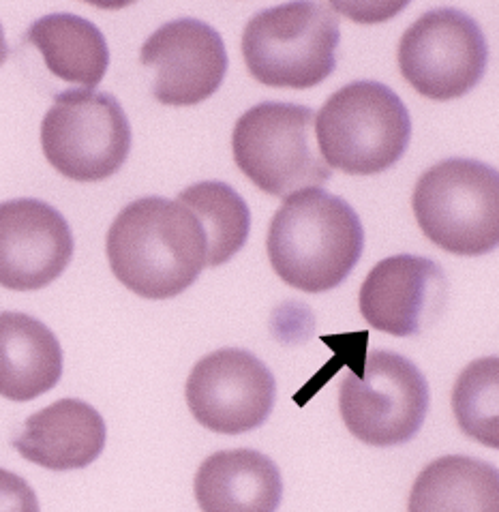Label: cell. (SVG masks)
<instances>
[{
  "label": "cell",
  "mask_w": 499,
  "mask_h": 512,
  "mask_svg": "<svg viewBox=\"0 0 499 512\" xmlns=\"http://www.w3.org/2000/svg\"><path fill=\"white\" fill-rule=\"evenodd\" d=\"M108 262L127 290L148 300L189 290L206 268L202 223L183 204L148 195L120 210L108 232Z\"/></svg>",
  "instance_id": "cell-1"
},
{
  "label": "cell",
  "mask_w": 499,
  "mask_h": 512,
  "mask_svg": "<svg viewBox=\"0 0 499 512\" xmlns=\"http://www.w3.org/2000/svg\"><path fill=\"white\" fill-rule=\"evenodd\" d=\"M270 266L294 290H335L356 268L365 249V228L352 204L326 189H305L285 198L270 221Z\"/></svg>",
  "instance_id": "cell-2"
},
{
  "label": "cell",
  "mask_w": 499,
  "mask_h": 512,
  "mask_svg": "<svg viewBox=\"0 0 499 512\" xmlns=\"http://www.w3.org/2000/svg\"><path fill=\"white\" fill-rule=\"evenodd\" d=\"M315 138L330 170L373 176L401 161L412 140V118L386 84L352 82L315 114Z\"/></svg>",
  "instance_id": "cell-3"
},
{
  "label": "cell",
  "mask_w": 499,
  "mask_h": 512,
  "mask_svg": "<svg viewBox=\"0 0 499 512\" xmlns=\"http://www.w3.org/2000/svg\"><path fill=\"white\" fill-rule=\"evenodd\" d=\"M238 170L275 198L326 185L332 170L315 138V112L307 105L264 101L238 118L232 135Z\"/></svg>",
  "instance_id": "cell-4"
},
{
  "label": "cell",
  "mask_w": 499,
  "mask_h": 512,
  "mask_svg": "<svg viewBox=\"0 0 499 512\" xmlns=\"http://www.w3.org/2000/svg\"><path fill=\"white\" fill-rule=\"evenodd\" d=\"M339 41V15L330 5L285 3L245 26L243 56L260 84L307 90L337 69Z\"/></svg>",
  "instance_id": "cell-5"
},
{
  "label": "cell",
  "mask_w": 499,
  "mask_h": 512,
  "mask_svg": "<svg viewBox=\"0 0 499 512\" xmlns=\"http://www.w3.org/2000/svg\"><path fill=\"white\" fill-rule=\"evenodd\" d=\"M416 221L431 243L485 255L499 243V174L476 159H446L420 176L412 195Z\"/></svg>",
  "instance_id": "cell-6"
},
{
  "label": "cell",
  "mask_w": 499,
  "mask_h": 512,
  "mask_svg": "<svg viewBox=\"0 0 499 512\" xmlns=\"http://www.w3.org/2000/svg\"><path fill=\"white\" fill-rule=\"evenodd\" d=\"M429 384L422 371L397 352L373 350L360 371L345 375L339 410L345 427L369 446H401L414 440L429 412Z\"/></svg>",
  "instance_id": "cell-7"
},
{
  "label": "cell",
  "mask_w": 499,
  "mask_h": 512,
  "mask_svg": "<svg viewBox=\"0 0 499 512\" xmlns=\"http://www.w3.org/2000/svg\"><path fill=\"white\" fill-rule=\"evenodd\" d=\"M41 148L56 172L75 183H99L131 153L129 118L114 95L65 90L41 123Z\"/></svg>",
  "instance_id": "cell-8"
},
{
  "label": "cell",
  "mask_w": 499,
  "mask_h": 512,
  "mask_svg": "<svg viewBox=\"0 0 499 512\" xmlns=\"http://www.w3.org/2000/svg\"><path fill=\"white\" fill-rule=\"evenodd\" d=\"M489 45L472 15L459 9L427 11L399 41V69L416 93L433 101L465 97L482 80Z\"/></svg>",
  "instance_id": "cell-9"
},
{
  "label": "cell",
  "mask_w": 499,
  "mask_h": 512,
  "mask_svg": "<svg viewBox=\"0 0 499 512\" xmlns=\"http://www.w3.org/2000/svg\"><path fill=\"white\" fill-rule=\"evenodd\" d=\"M198 423L215 433L240 435L262 427L277 399V382L260 358L223 348L198 360L185 386Z\"/></svg>",
  "instance_id": "cell-10"
},
{
  "label": "cell",
  "mask_w": 499,
  "mask_h": 512,
  "mask_svg": "<svg viewBox=\"0 0 499 512\" xmlns=\"http://www.w3.org/2000/svg\"><path fill=\"white\" fill-rule=\"evenodd\" d=\"M140 60L153 71V97L174 108H189L213 97L230 65L221 35L195 18L157 28L142 45Z\"/></svg>",
  "instance_id": "cell-11"
},
{
  "label": "cell",
  "mask_w": 499,
  "mask_h": 512,
  "mask_svg": "<svg viewBox=\"0 0 499 512\" xmlns=\"http://www.w3.org/2000/svg\"><path fill=\"white\" fill-rule=\"evenodd\" d=\"M448 303L444 268L420 255L382 260L360 288L358 307L371 328L392 337L425 333L442 318Z\"/></svg>",
  "instance_id": "cell-12"
},
{
  "label": "cell",
  "mask_w": 499,
  "mask_h": 512,
  "mask_svg": "<svg viewBox=\"0 0 499 512\" xmlns=\"http://www.w3.org/2000/svg\"><path fill=\"white\" fill-rule=\"evenodd\" d=\"M67 219L50 204L33 198L0 204V285L35 292L54 283L73 258Z\"/></svg>",
  "instance_id": "cell-13"
},
{
  "label": "cell",
  "mask_w": 499,
  "mask_h": 512,
  "mask_svg": "<svg viewBox=\"0 0 499 512\" xmlns=\"http://www.w3.org/2000/svg\"><path fill=\"white\" fill-rule=\"evenodd\" d=\"M108 440L101 414L80 399H60L28 416L13 448L45 470H82L97 461Z\"/></svg>",
  "instance_id": "cell-14"
},
{
  "label": "cell",
  "mask_w": 499,
  "mask_h": 512,
  "mask_svg": "<svg viewBox=\"0 0 499 512\" xmlns=\"http://www.w3.org/2000/svg\"><path fill=\"white\" fill-rule=\"evenodd\" d=\"M193 489L202 512H277L283 500L277 463L251 448L210 455L195 474Z\"/></svg>",
  "instance_id": "cell-15"
},
{
  "label": "cell",
  "mask_w": 499,
  "mask_h": 512,
  "mask_svg": "<svg viewBox=\"0 0 499 512\" xmlns=\"http://www.w3.org/2000/svg\"><path fill=\"white\" fill-rule=\"evenodd\" d=\"M63 348L52 330L33 315L0 313V395L33 401L60 382Z\"/></svg>",
  "instance_id": "cell-16"
},
{
  "label": "cell",
  "mask_w": 499,
  "mask_h": 512,
  "mask_svg": "<svg viewBox=\"0 0 499 512\" xmlns=\"http://www.w3.org/2000/svg\"><path fill=\"white\" fill-rule=\"evenodd\" d=\"M26 41L41 52L56 78L93 90L110 67V50L101 30L80 15L50 13L28 28Z\"/></svg>",
  "instance_id": "cell-17"
},
{
  "label": "cell",
  "mask_w": 499,
  "mask_h": 512,
  "mask_svg": "<svg viewBox=\"0 0 499 512\" xmlns=\"http://www.w3.org/2000/svg\"><path fill=\"white\" fill-rule=\"evenodd\" d=\"M407 512H499V474L482 459L448 455L416 478Z\"/></svg>",
  "instance_id": "cell-18"
},
{
  "label": "cell",
  "mask_w": 499,
  "mask_h": 512,
  "mask_svg": "<svg viewBox=\"0 0 499 512\" xmlns=\"http://www.w3.org/2000/svg\"><path fill=\"white\" fill-rule=\"evenodd\" d=\"M178 204L187 206L202 223L208 255L206 266H223L245 247L251 230L247 202L230 185L206 180L178 195Z\"/></svg>",
  "instance_id": "cell-19"
},
{
  "label": "cell",
  "mask_w": 499,
  "mask_h": 512,
  "mask_svg": "<svg viewBox=\"0 0 499 512\" xmlns=\"http://www.w3.org/2000/svg\"><path fill=\"white\" fill-rule=\"evenodd\" d=\"M461 431L480 444L499 448V358L489 356L467 365L452 390Z\"/></svg>",
  "instance_id": "cell-20"
},
{
  "label": "cell",
  "mask_w": 499,
  "mask_h": 512,
  "mask_svg": "<svg viewBox=\"0 0 499 512\" xmlns=\"http://www.w3.org/2000/svg\"><path fill=\"white\" fill-rule=\"evenodd\" d=\"M0 512H39V500L26 480L0 468Z\"/></svg>",
  "instance_id": "cell-21"
},
{
  "label": "cell",
  "mask_w": 499,
  "mask_h": 512,
  "mask_svg": "<svg viewBox=\"0 0 499 512\" xmlns=\"http://www.w3.org/2000/svg\"><path fill=\"white\" fill-rule=\"evenodd\" d=\"M9 56V48H7V41H5V33H3V24H0V67Z\"/></svg>",
  "instance_id": "cell-22"
}]
</instances>
